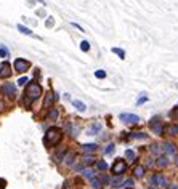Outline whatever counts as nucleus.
I'll list each match as a JSON object with an SVG mask.
<instances>
[{
    "label": "nucleus",
    "instance_id": "nucleus-26",
    "mask_svg": "<svg viewBox=\"0 0 178 189\" xmlns=\"http://www.w3.org/2000/svg\"><path fill=\"white\" fill-rule=\"evenodd\" d=\"M132 136H133V138H138V139H146V138H148V135L140 133V131H135V133H133Z\"/></svg>",
    "mask_w": 178,
    "mask_h": 189
},
{
    "label": "nucleus",
    "instance_id": "nucleus-39",
    "mask_svg": "<svg viewBox=\"0 0 178 189\" xmlns=\"http://www.w3.org/2000/svg\"><path fill=\"white\" fill-rule=\"evenodd\" d=\"M2 108H3V104H2V101H0V111H2Z\"/></svg>",
    "mask_w": 178,
    "mask_h": 189
},
{
    "label": "nucleus",
    "instance_id": "nucleus-23",
    "mask_svg": "<svg viewBox=\"0 0 178 189\" xmlns=\"http://www.w3.org/2000/svg\"><path fill=\"white\" fill-rule=\"evenodd\" d=\"M96 167H98V170H106V168H108V164L105 162V160H98V162H96Z\"/></svg>",
    "mask_w": 178,
    "mask_h": 189
},
{
    "label": "nucleus",
    "instance_id": "nucleus-3",
    "mask_svg": "<svg viewBox=\"0 0 178 189\" xmlns=\"http://www.w3.org/2000/svg\"><path fill=\"white\" fill-rule=\"evenodd\" d=\"M112 172H114L116 175H122L124 172H127V162L122 159H117L114 164H112Z\"/></svg>",
    "mask_w": 178,
    "mask_h": 189
},
{
    "label": "nucleus",
    "instance_id": "nucleus-36",
    "mask_svg": "<svg viewBox=\"0 0 178 189\" xmlns=\"http://www.w3.org/2000/svg\"><path fill=\"white\" fill-rule=\"evenodd\" d=\"M45 24H47V27H51V26L55 24V21H53L51 18H50V20H47V23H45Z\"/></svg>",
    "mask_w": 178,
    "mask_h": 189
},
{
    "label": "nucleus",
    "instance_id": "nucleus-34",
    "mask_svg": "<svg viewBox=\"0 0 178 189\" xmlns=\"http://www.w3.org/2000/svg\"><path fill=\"white\" fill-rule=\"evenodd\" d=\"M124 186L132 187V186H133V181H132V179H125V181H124Z\"/></svg>",
    "mask_w": 178,
    "mask_h": 189
},
{
    "label": "nucleus",
    "instance_id": "nucleus-22",
    "mask_svg": "<svg viewBox=\"0 0 178 189\" xmlns=\"http://www.w3.org/2000/svg\"><path fill=\"white\" fill-rule=\"evenodd\" d=\"M82 175L93 179V170H91V168H83V170H82Z\"/></svg>",
    "mask_w": 178,
    "mask_h": 189
},
{
    "label": "nucleus",
    "instance_id": "nucleus-43",
    "mask_svg": "<svg viewBox=\"0 0 178 189\" xmlns=\"http://www.w3.org/2000/svg\"><path fill=\"white\" fill-rule=\"evenodd\" d=\"M176 108H178V106H176Z\"/></svg>",
    "mask_w": 178,
    "mask_h": 189
},
{
    "label": "nucleus",
    "instance_id": "nucleus-17",
    "mask_svg": "<svg viewBox=\"0 0 178 189\" xmlns=\"http://www.w3.org/2000/svg\"><path fill=\"white\" fill-rule=\"evenodd\" d=\"M82 149L85 151V152H91V151H95V149H96V144H93V143H88V144H82Z\"/></svg>",
    "mask_w": 178,
    "mask_h": 189
},
{
    "label": "nucleus",
    "instance_id": "nucleus-14",
    "mask_svg": "<svg viewBox=\"0 0 178 189\" xmlns=\"http://www.w3.org/2000/svg\"><path fill=\"white\" fill-rule=\"evenodd\" d=\"M157 167H167L168 165V159H167V156H161V157H157Z\"/></svg>",
    "mask_w": 178,
    "mask_h": 189
},
{
    "label": "nucleus",
    "instance_id": "nucleus-40",
    "mask_svg": "<svg viewBox=\"0 0 178 189\" xmlns=\"http://www.w3.org/2000/svg\"><path fill=\"white\" fill-rule=\"evenodd\" d=\"M149 189H157V187H153V186H151V187H149Z\"/></svg>",
    "mask_w": 178,
    "mask_h": 189
},
{
    "label": "nucleus",
    "instance_id": "nucleus-13",
    "mask_svg": "<svg viewBox=\"0 0 178 189\" xmlns=\"http://www.w3.org/2000/svg\"><path fill=\"white\" fill-rule=\"evenodd\" d=\"M53 101H55V94L53 93H47V96H45V101H43V108H48L53 104Z\"/></svg>",
    "mask_w": 178,
    "mask_h": 189
},
{
    "label": "nucleus",
    "instance_id": "nucleus-16",
    "mask_svg": "<svg viewBox=\"0 0 178 189\" xmlns=\"http://www.w3.org/2000/svg\"><path fill=\"white\" fill-rule=\"evenodd\" d=\"M18 31H20V32H23V34H26V35H32V31L29 29V27L23 26V24H18Z\"/></svg>",
    "mask_w": 178,
    "mask_h": 189
},
{
    "label": "nucleus",
    "instance_id": "nucleus-31",
    "mask_svg": "<svg viewBox=\"0 0 178 189\" xmlns=\"http://www.w3.org/2000/svg\"><path fill=\"white\" fill-rule=\"evenodd\" d=\"M72 157H74L72 154H68V156H66V160H64V164H68V165L72 164Z\"/></svg>",
    "mask_w": 178,
    "mask_h": 189
},
{
    "label": "nucleus",
    "instance_id": "nucleus-21",
    "mask_svg": "<svg viewBox=\"0 0 178 189\" xmlns=\"http://www.w3.org/2000/svg\"><path fill=\"white\" fill-rule=\"evenodd\" d=\"M125 157H127L128 160H135V157H136V156H135V151L127 149V151H125Z\"/></svg>",
    "mask_w": 178,
    "mask_h": 189
},
{
    "label": "nucleus",
    "instance_id": "nucleus-42",
    "mask_svg": "<svg viewBox=\"0 0 178 189\" xmlns=\"http://www.w3.org/2000/svg\"><path fill=\"white\" fill-rule=\"evenodd\" d=\"M175 189H178V186H175Z\"/></svg>",
    "mask_w": 178,
    "mask_h": 189
},
{
    "label": "nucleus",
    "instance_id": "nucleus-18",
    "mask_svg": "<svg viewBox=\"0 0 178 189\" xmlns=\"http://www.w3.org/2000/svg\"><path fill=\"white\" fill-rule=\"evenodd\" d=\"M167 133H170V135H178V124L167 127Z\"/></svg>",
    "mask_w": 178,
    "mask_h": 189
},
{
    "label": "nucleus",
    "instance_id": "nucleus-5",
    "mask_svg": "<svg viewBox=\"0 0 178 189\" xmlns=\"http://www.w3.org/2000/svg\"><path fill=\"white\" fill-rule=\"evenodd\" d=\"M119 119L122 122H125V124H138V122H140V117L136 114H125V112H124V114H120Z\"/></svg>",
    "mask_w": 178,
    "mask_h": 189
},
{
    "label": "nucleus",
    "instance_id": "nucleus-32",
    "mask_svg": "<svg viewBox=\"0 0 178 189\" xmlns=\"http://www.w3.org/2000/svg\"><path fill=\"white\" fill-rule=\"evenodd\" d=\"M120 181H122V179H120V178H116V179H112V186L119 187V186H120Z\"/></svg>",
    "mask_w": 178,
    "mask_h": 189
},
{
    "label": "nucleus",
    "instance_id": "nucleus-27",
    "mask_svg": "<svg viewBox=\"0 0 178 189\" xmlns=\"http://www.w3.org/2000/svg\"><path fill=\"white\" fill-rule=\"evenodd\" d=\"M56 117H58V111H56V109H51L50 114H48V119H50V120H55Z\"/></svg>",
    "mask_w": 178,
    "mask_h": 189
},
{
    "label": "nucleus",
    "instance_id": "nucleus-24",
    "mask_svg": "<svg viewBox=\"0 0 178 189\" xmlns=\"http://www.w3.org/2000/svg\"><path fill=\"white\" fill-rule=\"evenodd\" d=\"M80 50H82V51H88V50H90V43H88L87 40H83V42L80 43Z\"/></svg>",
    "mask_w": 178,
    "mask_h": 189
},
{
    "label": "nucleus",
    "instance_id": "nucleus-25",
    "mask_svg": "<svg viewBox=\"0 0 178 189\" xmlns=\"http://www.w3.org/2000/svg\"><path fill=\"white\" fill-rule=\"evenodd\" d=\"M91 186H93V187H96V189H100L103 184H101V181H100L98 178H93V179H91Z\"/></svg>",
    "mask_w": 178,
    "mask_h": 189
},
{
    "label": "nucleus",
    "instance_id": "nucleus-1",
    "mask_svg": "<svg viewBox=\"0 0 178 189\" xmlns=\"http://www.w3.org/2000/svg\"><path fill=\"white\" fill-rule=\"evenodd\" d=\"M40 94H42L40 85L35 83V82H31L29 85H27V88H26V103H24V104L29 106L34 99H37V98L40 96Z\"/></svg>",
    "mask_w": 178,
    "mask_h": 189
},
{
    "label": "nucleus",
    "instance_id": "nucleus-11",
    "mask_svg": "<svg viewBox=\"0 0 178 189\" xmlns=\"http://www.w3.org/2000/svg\"><path fill=\"white\" fill-rule=\"evenodd\" d=\"M151 184H156V186H165V178H164L161 173H156V175L151 178Z\"/></svg>",
    "mask_w": 178,
    "mask_h": 189
},
{
    "label": "nucleus",
    "instance_id": "nucleus-2",
    "mask_svg": "<svg viewBox=\"0 0 178 189\" xmlns=\"http://www.w3.org/2000/svg\"><path fill=\"white\" fill-rule=\"evenodd\" d=\"M61 138H63V133H61L60 128H50L45 133V143L48 146H55L61 141Z\"/></svg>",
    "mask_w": 178,
    "mask_h": 189
},
{
    "label": "nucleus",
    "instance_id": "nucleus-29",
    "mask_svg": "<svg viewBox=\"0 0 178 189\" xmlns=\"http://www.w3.org/2000/svg\"><path fill=\"white\" fill-rule=\"evenodd\" d=\"M95 77H96V79H105V77H106V72H105V71H96V72H95Z\"/></svg>",
    "mask_w": 178,
    "mask_h": 189
},
{
    "label": "nucleus",
    "instance_id": "nucleus-7",
    "mask_svg": "<svg viewBox=\"0 0 178 189\" xmlns=\"http://www.w3.org/2000/svg\"><path fill=\"white\" fill-rule=\"evenodd\" d=\"M2 91L7 94V96L15 98V94H16V85L15 83H5L3 87H2Z\"/></svg>",
    "mask_w": 178,
    "mask_h": 189
},
{
    "label": "nucleus",
    "instance_id": "nucleus-35",
    "mask_svg": "<svg viewBox=\"0 0 178 189\" xmlns=\"http://www.w3.org/2000/svg\"><path fill=\"white\" fill-rule=\"evenodd\" d=\"M146 101H148V98H146V96H141V98H138L136 104H143V103H146Z\"/></svg>",
    "mask_w": 178,
    "mask_h": 189
},
{
    "label": "nucleus",
    "instance_id": "nucleus-20",
    "mask_svg": "<svg viewBox=\"0 0 178 189\" xmlns=\"http://www.w3.org/2000/svg\"><path fill=\"white\" fill-rule=\"evenodd\" d=\"M112 53L119 55V58H120V59H125V51H124L122 48H112Z\"/></svg>",
    "mask_w": 178,
    "mask_h": 189
},
{
    "label": "nucleus",
    "instance_id": "nucleus-28",
    "mask_svg": "<svg viewBox=\"0 0 178 189\" xmlns=\"http://www.w3.org/2000/svg\"><path fill=\"white\" fill-rule=\"evenodd\" d=\"M82 160H83V164H88V165H90V164H93V162H95V159H93L91 156H87V157H83Z\"/></svg>",
    "mask_w": 178,
    "mask_h": 189
},
{
    "label": "nucleus",
    "instance_id": "nucleus-33",
    "mask_svg": "<svg viewBox=\"0 0 178 189\" xmlns=\"http://www.w3.org/2000/svg\"><path fill=\"white\" fill-rule=\"evenodd\" d=\"M112 152H114V144H109L106 147V154H112Z\"/></svg>",
    "mask_w": 178,
    "mask_h": 189
},
{
    "label": "nucleus",
    "instance_id": "nucleus-12",
    "mask_svg": "<svg viewBox=\"0 0 178 189\" xmlns=\"http://www.w3.org/2000/svg\"><path fill=\"white\" fill-rule=\"evenodd\" d=\"M72 104H74V108H76L79 112H85V109H87L85 103H82L80 99H74V101H72Z\"/></svg>",
    "mask_w": 178,
    "mask_h": 189
},
{
    "label": "nucleus",
    "instance_id": "nucleus-8",
    "mask_svg": "<svg viewBox=\"0 0 178 189\" xmlns=\"http://www.w3.org/2000/svg\"><path fill=\"white\" fill-rule=\"evenodd\" d=\"M10 75H11V68H10V64H8V63L0 64V77H2V79H7V77H10Z\"/></svg>",
    "mask_w": 178,
    "mask_h": 189
},
{
    "label": "nucleus",
    "instance_id": "nucleus-41",
    "mask_svg": "<svg viewBox=\"0 0 178 189\" xmlns=\"http://www.w3.org/2000/svg\"><path fill=\"white\" fill-rule=\"evenodd\" d=\"M176 167H178V157H176Z\"/></svg>",
    "mask_w": 178,
    "mask_h": 189
},
{
    "label": "nucleus",
    "instance_id": "nucleus-19",
    "mask_svg": "<svg viewBox=\"0 0 178 189\" xmlns=\"http://www.w3.org/2000/svg\"><path fill=\"white\" fill-rule=\"evenodd\" d=\"M135 176L143 178V176H145V167H141V165L136 167V168H135Z\"/></svg>",
    "mask_w": 178,
    "mask_h": 189
},
{
    "label": "nucleus",
    "instance_id": "nucleus-6",
    "mask_svg": "<svg viewBox=\"0 0 178 189\" xmlns=\"http://www.w3.org/2000/svg\"><path fill=\"white\" fill-rule=\"evenodd\" d=\"M149 127H151V130L154 131V133H157V135H161L162 131H164V127H162L161 122H159L157 117L156 119H151V122H149Z\"/></svg>",
    "mask_w": 178,
    "mask_h": 189
},
{
    "label": "nucleus",
    "instance_id": "nucleus-38",
    "mask_svg": "<svg viewBox=\"0 0 178 189\" xmlns=\"http://www.w3.org/2000/svg\"><path fill=\"white\" fill-rule=\"evenodd\" d=\"M172 116H173V117H178V109H175V111H173V114H172Z\"/></svg>",
    "mask_w": 178,
    "mask_h": 189
},
{
    "label": "nucleus",
    "instance_id": "nucleus-15",
    "mask_svg": "<svg viewBox=\"0 0 178 189\" xmlns=\"http://www.w3.org/2000/svg\"><path fill=\"white\" fill-rule=\"evenodd\" d=\"M8 56H10V50L7 48L5 45H0V58H3V59H7Z\"/></svg>",
    "mask_w": 178,
    "mask_h": 189
},
{
    "label": "nucleus",
    "instance_id": "nucleus-10",
    "mask_svg": "<svg viewBox=\"0 0 178 189\" xmlns=\"http://www.w3.org/2000/svg\"><path fill=\"white\" fill-rule=\"evenodd\" d=\"M162 149H164V152L168 154V156H175L176 154V147L173 143H164L162 144Z\"/></svg>",
    "mask_w": 178,
    "mask_h": 189
},
{
    "label": "nucleus",
    "instance_id": "nucleus-4",
    "mask_svg": "<svg viewBox=\"0 0 178 189\" xmlns=\"http://www.w3.org/2000/svg\"><path fill=\"white\" fill-rule=\"evenodd\" d=\"M15 69L18 71V72H26L27 69L31 68V64H29V61H26V59H23V58H18V59H15Z\"/></svg>",
    "mask_w": 178,
    "mask_h": 189
},
{
    "label": "nucleus",
    "instance_id": "nucleus-9",
    "mask_svg": "<svg viewBox=\"0 0 178 189\" xmlns=\"http://www.w3.org/2000/svg\"><path fill=\"white\" fill-rule=\"evenodd\" d=\"M101 131V124L100 122H95V124H91L88 128H87V135H90V136H95V135H98Z\"/></svg>",
    "mask_w": 178,
    "mask_h": 189
},
{
    "label": "nucleus",
    "instance_id": "nucleus-37",
    "mask_svg": "<svg viewBox=\"0 0 178 189\" xmlns=\"http://www.w3.org/2000/svg\"><path fill=\"white\" fill-rule=\"evenodd\" d=\"M151 151L157 154V152H159V146H157V144H153V146H151Z\"/></svg>",
    "mask_w": 178,
    "mask_h": 189
},
{
    "label": "nucleus",
    "instance_id": "nucleus-30",
    "mask_svg": "<svg viewBox=\"0 0 178 189\" xmlns=\"http://www.w3.org/2000/svg\"><path fill=\"white\" fill-rule=\"evenodd\" d=\"M27 83V77H21V79H18V85L20 87H23V85H26Z\"/></svg>",
    "mask_w": 178,
    "mask_h": 189
}]
</instances>
